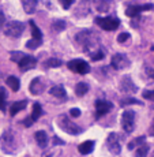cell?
Listing matches in <instances>:
<instances>
[{"label":"cell","mask_w":154,"mask_h":157,"mask_svg":"<svg viewBox=\"0 0 154 157\" xmlns=\"http://www.w3.org/2000/svg\"><path fill=\"white\" fill-rule=\"evenodd\" d=\"M41 44H42V41H38V40L32 38V40H29L28 43H26V48H29V49H36V48H38Z\"/></svg>","instance_id":"32"},{"label":"cell","mask_w":154,"mask_h":157,"mask_svg":"<svg viewBox=\"0 0 154 157\" xmlns=\"http://www.w3.org/2000/svg\"><path fill=\"white\" fill-rule=\"evenodd\" d=\"M26 104H28V101H26V100L14 102V104L11 105V109H10V113H11V116H15V115H17L18 112H19V111L25 109V108H26Z\"/></svg>","instance_id":"19"},{"label":"cell","mask_w":154,"mask_h":157,"mask_svg":"<svg viewBox=\"0 0 154 157\" xmlns=\"http://www.w3.org/2000/svg\"><path fill=\"white\" fill-rule=\"evenodd\" d=\"M128 38H130V33H120L119 37H117V41L119 43H126Z\"/></svg>","instance_id":"34"},{"label":"cell","mask_w":154,"mask_h":157,"mask_svg":"<svg viewBox=\"0 0 154 157\" xmlns=\"http://www.w3.org/2000/svg\"><path fill=\"white\" fill-rule=\"evenodd\" d=\"M30 26H32V36H33V38L34 40H38V41H42V33H41V30L38 29V26L36 25L33 21H30Z\"/></svg>","instance_id":"22"},{"label":"cell","mask_w":154,"mask_h":157,"mask_svg":"<svg viewBox=\"0 0 154 157\" xmlns=\"http://www.w3.org/2000/svg\"><path fill=\"white\" fill-rule=\"evenodd\" d=\"M107 145H108V149H109L111 153H113V155H120V152H122V141H120L117 132H111V134L108 135Z\"/></svg>","instance_id":"7"},{"label":"cell","mask_w":154,"mask_h":157,"mask_svg":"<svg viewBox=\"0 0 154 157\" xmlns=\"http://www.w3.org/2000/svg\"><path fill=\"white\" fill-rule=\"evenodd\" d=\"M4 34L8 36V37H13V38H18L23 34L25 32V25L19 21H10L4 25Z\"/></svg>","instance_id":"3"},{"label":"cell","mask_w":154,"mask_h":157,"mask_svg":"<svg viewBox=\"0 0 154 157\" xmlns=\"http://www.w3.org/2000/svg\"><path fill=\"white\" fill-rule=\"evenodd\" d=\"M45 86H47V83L44 82V79H42L41 77H37L32 81V83H30V86H29V90L32 94L38 96L45 90Z\"/></svg>","instance_id":"11"},{"label":"cell","mask_w":154,"mask_h":157,"mask_svg":"<svg viewBox=\"0 0 154 157\" xmlns=\"http://www.w3.org/2000/svg\"><path fill=\"white\" fill-rule=\"evenodd\" d=\"M154 7L153 4H143V6H131V7H128L126 10V15L127 17H131V18H135L138 17L142 11H150L152 8Z\"/></svg>","instance_id":"12"},{"label":"cell","mask_w":154,"mask_h":157,"mask_svg":"<svg viewBox=\"0 0 154 157\" xmlns=\"http://www.w3.org/2000/svg\"><path fill=\"white\" fill-rule=\"evenodd\" d=\"M120 90L123 93H135L138 90V87L135 86L134 81L131 79L130 75H124L122 78V81H120Z\"/></svg>","instance_id":"10"},{"label":"cell","mask_w":154,"mask_h":157,"mask_svg":"<svg viewBox=\"0 0 154 157\" xmlns=\"http://www.w3.org/2000/svg\"><path fill=\"white\" fill-rule=\"evenodd\" d=\"M23 124H25L26 127H30V126L33 124V119L32 117H26V119L23 120Z\"/></svg>","instance_id":"38"},{"label":"cell","mask_w":154,"mask_h":157,"mask_svg":"<svg viewBox=\"0 0 154 157\" xmlns=\"http://www.w3.org/2000/svg\"><path fill=\"white\" fill-rule=\"evenodd\" d=\"M53 144L55 145H64V141H62L59 137H53Z\"/></svg>","instance_id":"39"},{"label":"cell","mask_w":154,"mask_h":157,"mask_svg":"<svg viewBox=\"0 0 154 157\" xmlns=\"http://www.w3.org/2000/svg\"><path fill=\"white\" fill-rule=\"evenodd\" d=\"M66 26H67V25H66V22H64L63 19H55V21L52 22V29L55 30L56 33L63 32V30L66 29Z\"/></svg>","instance_id":"24"},{"label":"cell","mask_w":154,"mask_h":157,"mask_svg":"<svg viewBox=\"0 0 154 157\" xmlns=\"http://www.w3.org/2000/svg\"><path fill=\"white\" fill-rule=\"evenodd\" d=\"M57 124H59V127L62 128L63 131L67 132V134L78 135L82 132V128H81L78 124H75L71 119H68L66 115H60L59 119H57Z\"/></svg>","instance_id":"2"},{"label":"cell","mask_w":154,"mask_h":157,"mask_svg":"<svg viewBox=\"0 0 154 157\" xmlns=\"http://www.w3.org/2000/svg\"><path fill=\"white\" fill-rule=\"evenodd\" d=\"M49 93L53 96V97L60 98V100H64V98L67 97V93H66L64 87H63L62 85H55V86H52V87H51V90H49Z\"/></svg>","instance_id":"15"},{"label":"cell","mask_w":154,"mask_h":157,"mask_svg":"<svg viewBox=\"0 0 154 157\" xmlns=\"http://www.w3.org/2000/svg\"><path fill=\"white\" fill-rule=\"evenodd\" d=\"M18 66H19L21 71H29L32 70V68H34L36 66H37V59H36L34 56H30V55H25L21 59V62L18 63Z\"/></svg>","instance_id":"9"},{"label":"cell","mask_w":154,"mask_h":157,"mask_svg":"<svg viewBox=\"0 0 154 157\" xmlns=\"http://www.w3.org/2000/svg\"><path fill=\"white\" fill-rule=\"evenodd\" d=\"M78 149H79L81 155H90L94 149V142L93 141H85L78 146Z\"/></svg>","instance_id":"17"},{"label":"cell","mask_w":154,"mask_h":157,"mask_svg":"<svg viewBox=\"0 0 154 157\" xmlns=\"http://www.w3.org/2000/svg\"><path fill=\"white\" fill-rule=\"evenodd\" d=\"M23 6V10H25L26 14H33L37 10V0H21Z\"/></svg>","instance_id":"16"},{"label":"cell","mask_w":154,"mask_h":157,"mask_svg":"<svg viewBox=\"0 0 154 157\" xmlns=\"http://www.w3.org/2000/svg\"><path fill=\"white\" fill-rule=\"evenodd\" d=\"M143 98L150 101H154V90H145L143 92Z\"/></svg>","instance_id":"33"},{"label":"cell","mask_w":154,"mask_h":157,"mask_svg":"<svg viewBox=\"0 0 154 157\" xmlns=\"http://www.w3.org/2000/svg\"><path fill=\"white\" fill-rule=\"evenodd\" d=\"M42 113H44V111H42V107L40 102H34V105H33V111H32V119L33 122H36V120L40 119V116H42Z\"/></svg>","instance_id":"20"},{"label":"cell","mask_w":154,"mask_h":157,"mask_svg":"<svg viewBox=\"0 0 154 157\" xmlns=\"http://www.w3.org/2000/svg\"><path fill=\"white\" fill-rule=\"evenodd\" d=\"M113 108V104L105 100H98L96 101V111H97V117H101L104 115H107L111 109Z\"/></svg>","instance_id":"13"},{"label":"cell","mask_w":154,"mask_h":157,"mask_svg":"<svg viewBox=\"0 0 154 157\" xmlns=\"http://www.w3.org/2000/svg\"><path fill=\"white\" fill-rule=\"evenodd\" d=\"M149 145H146V144H143V145H141L139 147H137V152H135V156L137 157H146L147 155H149Z\"/></svg>","instance_id":"26"},{"label":"cell","mask_w":154,"mask_h":157,"mask_svg":"<svg viewBox=\"0 0 154 157\" xmlns=\"http://www.w3.org/2000/svg\"><path fill=\"white\" fill-rule=\"evenodd\" d=\"M98 36L96 34L93 30H82L77 34V41L86 49L87 53L93 52L94 49L98 48Z\"/></svg>","instance_id":"1"},{"label":"cell","mask_w":154,"mask_h":157,"mask_svg":"<svg viewBox=\"0 0 154 157\" xmlns=\"http://www.w3.org/2000/svg\"><path fill=\"white\" fill-rule=\"evenodd\" d=\"M145 140H146V137H138V138H135V140H132L131 142L128 144V149L132 150V149H135V147H139L141 145L145 144Z\"/></svg>","instance_id":"27"},{"label":"cell","mask_w":154,"mask_h":157,"mask_svg":"<svg viewBox=\"0 0 154 157\" xmlns=\"http://www.w3.org/2000/svg\"><path fill=\"white\" fill-rule=\"evenodd\" d=\"M6 100H7V92H6L4 87H2L0 89V111L2 112H6V108H7Z\"/></svg>","instance_id":"25"},{"label":"cell","mask_w":154,"mask_h":157,"mask_svg":"<svg viewBox=\"0 0 154 157\" xmlns=\"http://www.w3.org/2000/svg\"><path fill=\"white\" fill-rule=\"evenodd\" d=\"M25 55H26V53L19 52V51H13V52H11V55H10V57H11V60H13V62L19 63L21 59H22V57L25 56Z\"/></svg>","instance_id":"31"},{"label":"cell","mask_w":154,"mask_h":157,"mask_svg":"<svg viewBox=\"0 0 154 157\" xmlns=\"http://www.w3.org/2000/svg\"><path fill=\"white\" fill-rule=\"evenodd\" d=\"M59 2H60V4L63 6V8H66V10H67V8L71 7L72 3H74L75 0H59Z\"/></svg>","instance_id":"35"},{"label":"cell","mask_w":154,"mask_h":157,"mask_svg":"<svg viewBox=\"0 0 154 157\" xmlns=\"http://www.w3.org/2000/svg\"><path fill=\"white\" fill-rule=\"evenodd\" d=\"M153 157H154V155H153Z\"/></svg>","instance_id":"42"},{"label":"cell","mask_w":154,"mask_h":157,"mask_svg":"<svg viewBox=\"0 0 154 157\" xmlns=\"http://www.w3.org/2000/svg\"><path fill=\"white\" fill-rule=\"evenodd\" d=\"M34 138H36V142L38 144V146L45 147L48 145V135L45 131H37L34 134Z\"/></svg>","instance_id":"18"},{"label":"cell","mask_w":154,"mask_h":157,"mask_svg":"<svg viewBox=\"0 0 154 157\" xmlns=\"http://www.w3.org/2000/svg\"><path fill=\"white\" fill-rule=\"evenodd\" d=\"M135 115L137 113L132 109H126L124 112L122 113V127L127 134L132 132L135 128V117H137Z\"/></svg>","instance_id":"4"},{"label":"cell","mask_w":154,"mask_h":157,"mask_svg":"<svg viewBox=\"0 0 154 157\" xmlns=\"http://www.w3.org/2000/svg\"><path fill=\"white\" fill-rule=\"evenodd\" d=\"M131 104H141V101L134 97H127V98H122L120 100V105L122 107H127V105H131Z\"/></svg>","instance_id":"30"},{"label":"cell","mask_w":154,"mask_h":157,"mask_svg":"<svg viewBox=\"0 0 154 157\" xmlns=\"http://www.w3.org/2000/svg\"><path fill=\"white\" fill-rule=\"evenodd\" d=\"M94 3V7L98 13L104 14V13H108L111 8V2L109 0H93Z\"/></svg>","instance_id":"14"},{"label":"cell","mask_w":154,"mask_h":157,"mask_svg":"<svg viewBox=\"0 0 154 157\" xmlns=\"http://www.w3.org/2000/svg\"><path fill=\"white\" fill-rule=\"evenodd\" d=\"M111 64L115 70H124L130 66V59L124 53H116L111 60Z\"/></svg>","instance_id":"8"},{"label":"cell","mask_w":154,"mask_h":157,"mask_svg":"<svg viewBox=\"0 0 154 157\" xmlns=\"http://www.w3.org/2000/svg\"><path fill=\"white\" fill-rule=\"evenodd\" d=\"M87 90H89V85H87L86 82H78L77 86H75V93H77L78 96H85L87 93Z\"/></svg>","instance_id":"23"},{"label":"cell","mask_w":154,"mask_h":157,"mask_svg":"<svg viewBox=\"0 0 154 157\" xmlns=\"http://www.w3.org/2000/svg\"><path fill=\"white\" fill-rule=\"evenodd\" d=\"M3 22H4V15H3V13L0 11V26H2Z\"/></svg>","instance_id":"40"},{"label":"cell","mask_w":154,"mask_h":157,"mask_svg":"<svg viewBox=\"0 0 154 157\" xmlns=\"http://www.w3.org/2000/svg\"><path fill=\"white\" fill-rule=\"evenodd\" d=\"M7 85L10 86V89L13 90V92H18V90H19V87H21L19 79H18L17 77H13V75L7 78Z\"/></svg>","instance_id":"21"},{"label":"cell","mask_w":154,"mask_h":157,"mask_svg":"<svg viewBox=\"0 0 154 157\" xmlns=\"http://www.w3.org/2000/svg\"><path fill=\"white\" fill-rule=\"evenodd\" d=\"M150 134H153V135H154V123H153V127H152V130H150Z\"/></svg>","instance_id":"41"},{"label":"cell","mask_w":154,"mask_h":157,"mask_svg":"<svg viewBox=\"0 0 154 157\" xmlns=\"http://www.w3.org/2000/svg\"><path fill=\"white\" fill-rule=\"evenodd\" d=\"M89 55H90V57H92L93 60H101V59H104L105 52H104L102 48H97V49H94L93 52H90Z\"/></svg>","instance_id":"28"},{"label":"cell","mask_w":154,"mask_h":157,"mask_svg":"<svg viewBox=\"0 0 154 157\" xmlns=\"http://www.w3.org/2000/svg\"><path fill=\"white\" fill-rule=\"evenodd\" d=\"M96 23L101 29L108 30V32H113L120 26V21L115 17H107V18H96Z\"/></svg>","instance_id":"5"},{"label":"cell","mask_w":154,"mask_h":157,"mask_svg":"<svg viewBox=\"0 0 154 157\" xmlns=\"http://www.w3.org/2000/svg\"><path fill=\"white\" fill-rule=\"evenodd\" d=\"M67 67L70 68L71 71L78 72V74H81V75H85V74H87V72L90 71L89 63L85 62L83 59H74V60H71V62L67 63Z\"/></svg>","instance_id":"6"},{"label":"cell","mask_w":154,"mask_h":157,"mask_svg":"<svg viewBox=\"0 0 154 157\" xmlns=\"http://www.w3.org/2000/svg\"><path fill=\"white\" fill-rule=\"evenodd\" d=\"M62 64H63V62L60 59H56V57H51V59H48L44 63L45 67H60Z\"/></svg>","instance_id":"29"},{"label":"cell","mask_w":154,"mask_h":157,"mask_svg":"<svg viewBox=\"0 0 154 157\" xmlns=\"http://www.w3.org/2000/svg\"><path fill=\"white\" fill-rule=\"evenodd\" d=\"M70 115L72 117H79L81 116V109H78V108H71Z\"/></svg>","instance_id":"37"},{"label":"cell","mask_w":154,"mask_h":157,"mask_svg":"<svg viewBox=\"0 0 154 157\" xmlns=\"http://www.w3.org/2000/svg\"><path fill=\"white\" fill-rule=\"evenodd\" d=\"M146 71H147V75H149L150 78H153V79H154V66L146 64Z\"/></svg>","instance_id":"36"}]
</instances>
